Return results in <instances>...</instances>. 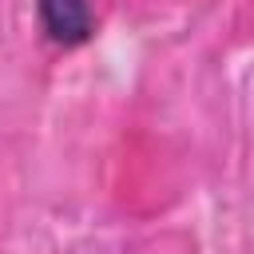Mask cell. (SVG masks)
Segmentation results:
<instances>
[{"instance_id": "cell-1", "label": "cell", "mask_w": 254, "mask_h": 254, "mask_svg": "<svg viewBox=\"0 0 254 254\" xmlns=\"http://www.w3.org/2000/svg\"><path fill=\"white\" fill-rule=\"evenodd\" d=\"M40 20H44V32L64 48L83 44L91 32L87 0H40Z\"/></svg>"}]
</instances>
